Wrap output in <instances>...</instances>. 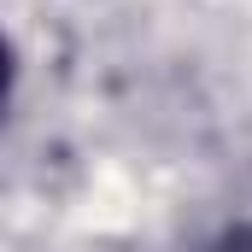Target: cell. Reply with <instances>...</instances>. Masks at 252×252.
<instances>
[{"instance_id":"cell-1","label":"cell","mask_w":252,"mask_h":252,"mask_svg":"<svg viewBox=\"0 0 252 252\" xmlns=\"http://www.w3.org/2000/svg\"><path fill=\"white\" fill-rule=\"evenodd\" d=\"M217 252H252V223L247 229H235V235H223V247Z\"/></svg>"}]
</instances>
